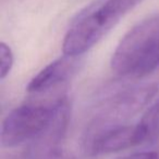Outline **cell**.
<instances>
[{
  "instance_id": "cell-4",
  "label": "cell",
  "mask_w": 159,
  "mask_h": 159,
  "mask_svg": "<svg viewBox=\"0 0 159 159\" xmlns=\"http://www.w3.org/2000/svg\"><path fill=\"white\" fill-rule=\"evenodd\" d=\"M67 96L46 102H28L15 107L1 126V146L6 148L31 144L45 134L68 103Z\"/></svg>"
},
{
  "instance_id": "cell-6",
  "label": "cell",
  "mask_w": 159,
  "mask_h": 159,
  "mask_svg": "<svg viewBox=\"0 0 159 159\" xmlns=\"http://www.w3.org/2000/svg\"><path fill=\"white\" fill-rule=\"evenodd\" d=\"M79 66L80 62L77 57L64 55L63 57L51 62L34 76L28 82L26 90L34 94L47 92L68 81L77 73Z\"/></svg>"
},
{
  "instance_id": "cell-10",
  "label": "cell",
  "mask_w": 159,
  "mask_h": 159,
  "mask_svg": "<svg viewBox=\"0 0 159 159\" xmlns=\"http://www.w3.org/2000/svg\"><path fill=\"white\" fill-rule=\"evenodd\" d=\"M120 159H159V153L157 152H138V153L124 156Z\"/></svg>"
},
{
  "instance_id": "cell-1",
  "label": "cell",
  "mask_w": 159,
  "mask_h": 159,
  "mask_svg": "<svg viewBox=\"0 0 159 159\" xmlns=\"http://www.w3.org/2000/svg\"><path fill=\"white\" fill-rule=\"evenodd\" d=\"M157 93L154 84H133L115 87L96 104L86 125L83 145L107 130L127 126V122L143 111Z\"/></svg>"
},
{
  "instance_id": "cell-2",
  "label": "cell",
  "mask_w": 159,
  "mask_h": 159,
  "mask_svg": "<svg viewBox=\"0 0 159 159\" xmlns=\"http://www.w3.org/2000/svg\"><path fill=\"white\" fill-rule=\"evenodd\" d=\"M143 0H99L74 19L63 39L64 55L79 57L93 48L127 13Z\"/></svg>"
},
{
  "instance_id": "cell-5",
  "label": "cell",
  "mask_w": 159,
  "mask_h": 159,
  "mask_svg": "<svg viewBox=\"0 0 159 159\" xmlns=\"http://www.w3.org/2000/svg\"><path fill=\"white\" fill-rule=\"evenodd\" d=\"M141 143L136 125H127L107 130L83 145L88 156H100L117 153L123 149L136 146Z\"/></svg>"
},
{
  "instance_id": "cell-7",
  "label": "cell",
  "mask_w": 159,
  "mask_h": 159,
  "mask_svg": "<svg viewBox=\"0 0 159 159\" xmlns=\"http://www.w3.org/2000/svg\"><path fill=\"white\" fill-rule=\"evenodd\" d=\"M64 134L50 129L36 141L27 145L23 153L12 159H77L62 149L61 141Z\"/></svg>"
},
{
  "instance_id": "cell-9",
  "label": "cell",
  "mask_w": 159,
  "mask_h": 159,
  "mask_svg": "<svg viewBox=\"0 0 159 159\" xmlns=\"http://www.w3.org/2000/svg\"><path fill=\"white\" fill-rule=\"evenodd\" d=\"M13 66V54L6 43H0V78L4 79Z\"/></svg>"
},
{
  "instance_id": "cell-8",
  "label": "cell",
  "mask_w": 159,
  "mask_h": 159,
  "mask_svg": "<svg viewBox=\"0 0 159 159\" xmlns=\"http://www.w3.org/2000/svg\"><path fill=\"white\" fill-rule=\"evenodd\" d=\"M141 143L159 138V98L148 108L137 125Z\"/></svg>"
},
{
  "instance_id": "cell-3",
  "label": "cell",
  "mask_w": 159,
  "mask_h": 159,
  "mask_svg": "<svg viewBox=\"0 0 159 159\" xmlns=\"http://www.w3.org/2000/svg\"><path fill=\"white\" fill-rule=\"evenodd\" d=\"M159 66V13L135 25L121 39L111 68L122 77L141 78Z\"/></svg>"
}]
</instances>
